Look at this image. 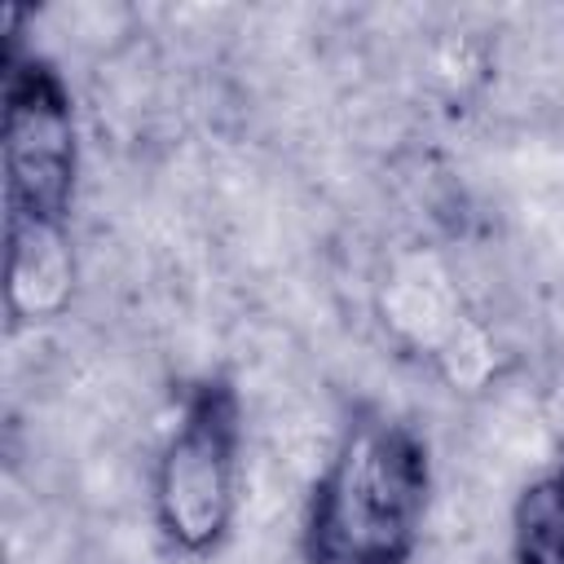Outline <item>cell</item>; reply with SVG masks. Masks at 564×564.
<instances>
[{
  "instance_id": "cell-1",
  "label": "cell",
  "mask_w": 564,
  "mask_h": 564,
  "mask_svg": "<svg viewBox=\"0 0 564 564\" xmlns=\"http://www.w3.org/2000/svg\"><path fill=\"white\" fill-rule=\"evenodd\" d=\"M79 185V128L62 70L4 40V242L9 313L48 317L70 291L66 225Z\"/></svg>"
},
{
  "instance_id": "cell-2",
  "label": "cell",
  "mask_w": 564,
  "mask_h": 564,
  "mask_svg": "<svg viewBox=\"0 0 564 564\" xmlns=\"http://www.w3.org/2000/svg\"><path fill=\"white\" fill-rule=\"evenodd\" d=\"M427 502L432 449L423 432L379 405H357L308 489L300 555L304 564H410Z\"/></svg>"
},
{
  "instance_id": "cell-3",
  "label": "cell",
  "mask_w": 564,
  "mask_h": 564,
  "mask_svg": "<svg viewBox=\"0 0 564 564\" xmlns=\"http://www.w3.org/2000/svg\"><path fill=\"white\" fill-rule=\"evenodd\" d=\"M238 485L242 397L229 375H203L185 388L150 476V507L163 542L189 560L220 551L238 516Z\"/></svg>"
},
{
  "instance_id": "cell-4",
  "label": "cell",
  "mask_w": 564,
  "mask_h": 564,
  "mask_svg": "<svg viewBox=\"0 0 564 564\" xmlns=\"http://www.w3.org/2000/svg\"><path fill=\"white\" fill-rule=\"evenodd\" d=\"M511 560L564 564V458L520 489L511 507Z\"/></svg>"
}]
</instances>
